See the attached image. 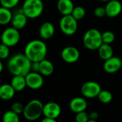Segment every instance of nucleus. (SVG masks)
<instances>
[{"label":"nucleus","instance_id":"nucleus-6","mask_svg":"<svg viewBox=\"0 0 122 122\" xmlns=\"http://www.w3.org/2000/svg\"><path fill=\"white\" fill-rule=\"evenodd\" d=\"M20 40V34L19 30L13 27L6 28L1 35L2 43L7 45L8 47H14L18 44Z\"/></svg>","mask_w":122,"mask_h":122},{"label":"nucleus","instance_id":"nucleus-25","mask_svg":"<svg viewBox=\"0 0 122 122\" xmlns=\"http://www.w3.org/2000/svg\"><path fill=\"white\" fill-rule=\"evenodd\" d=\"M86 10L81 7V6H77V7H75L73 12H72V14L71 15L77 20V21H79V20H81L82 19H83L86 16Z\"/></svg>","mask_w":122,"mask_h":122},{"label":"nucleus","instance_id":"nucleus-34","mask_svg":"<svg viewBox=\"0 0 122 122\" xmlns=\"http://www.w3.org/2000/svg\"><path fill=\"white\" fill-rule=\"evenodd\" d=\"M41 122H57V120L55 118H47L45 117V118H43Z\"/></svg>","mask_w":122,"mask_h":122},{"label":"nucleus","instance_id":"nucleus-21","mask_svg":"<svg viewBox=\"0 0 122 122\" xmlns=\"http://www.w3.org/2000/svg\"><path fill=\"white\" fill-rule=\"evenodd\" d=\"M98 52L99 57L104 61L113 57V50L112 47L110 44L106 43H103L98 49Z\"/></svg>","mask_w":122,"mask_h":122},{"label":"nucleus","instance_id":"nucleus-10","mask_svg":"<svg viewBox=\"0 0 122 122\" xmlns=\"http://www.w3.org/2000/svg\"><path fill=\"white\" fill-rule=\"evenodd\" d=\"M80 57L79 50L73 46H68L61 52V58L67 63H74Z\"/></svg>","mask_w":122,"mask_h":122},{"label":"nucleus","instance_id":"nucleus-23","mask_svg":"<svg viewBox=\"0 0 122 122\" xmlns=\"http://www.w3.org/2000/svg\"><path fill=\"white\" fill-rule=\"evenodd\" d=\"M2 122H20L19 114L16 113L12 110H9L4 113Z\"/></svg>","mask_w":122,"mask_h":122},{"label":"nucleus","instance_id":"nucleus-36","mask_svg":"<svg viewBox=\"0 0 122 122\" xmlns=\"http://www.w3.org/2000/svg\"><path fill=\"white\" fill-rule=\"evenodd\" d=\"M87 122H98L97 120H93V119H89Z\"/></svg>","mask_w":122,"mask_h":122},{"label":"nucleus","instance_id":"nucleus-9","mask_svg":"<svg viewBox=\"0 0 122 122\" xmlns=\"http://www.w3.org/2000/svg\"><path fill=\"white\" fill-rule=\"evenodd\" d=\"M43 76L40 73L30 71L26 76L27 86L33 90H37L42 87L44 84Z\"/></svg>","mask_w":122,"mask_h":122},{"label":"nucleus","instance_id":"nucleus-5","mask_svg":"<svg viewBox=\"0 0 122 122\" xmlns=\"http://www.w3.org/2000/svg\"><path fill=\"white\" fill-rule=\"evenodd\" d=\"M43 103L38 99H32L25 106L23 116L30 121L38 119L43 112Z\"/></svg>","mask_w":122,"mask_h":122},{"label":"nucleus","instance_id":"nucleus-29","mask_svg":"<svg viewBox=\"0 0 122 122\" xmlns=\"http://www.w3.org/2000/svg\"><path fill=\"white\" fill-rule=\"evenodd\" d=\"M89 119V114L86 111L77 113L75 118L76 122H87Z\"/></svg>","mask_w":122,"mask_h":122},{"label":"nucleus","instance_id":"nucleus-4","mask_svg":"<svg viewBox=\"0 0 122 122\" xmlns=\"http://www.w3.org/2000/svg\"><path fill=\"white\" fill-rule=\"evenodd\" d=\"M84 46L91 50H98L103 44L102 33L95 28L90 29L86 32L83 37Z\"/></svg>","mask_w":122,"mask_h":122},{"label":"nucleus","instance_id":"nucleus-18","mask_svg":"<svg viewBox=\"0 0 122 122\" xmlns=\"http://www.w3.org/2000/svg\"><path fill=\"white\" fill-rule=\"evenodd\" d=\"M15 92L11 84L5 83L0 86V98L4 101L11 100L15 96Z\"/></svg>","mask_w":122,"mask_h":122},{"label":"nucleus","instance_id":"nucleus-14","mask_svg":"<svg viewBox=\"0 0 122 122\" xmlns=\"http://www.w3.org/2000/svg\"><path fill=\"white\" fill-rule=\"evenodd\" d=\"M87 106H88V103H87L86 100L82 97L73 98L70 101V103H69L70 109L76 113L86 111V109L87 108Z\"/></svg>","mask_w":122,"mask_h":122},{"label":"nucleus","instance_id":"nucleus-24","mask_svg":"<svg viewBox=\"0 0 122 122\" xmlns=\"http://www.w3.org/2000/svg\"><path fill=\"white\" fill-rule=\"evenodd\" d=\"M97 98H98V100L101 103L107 104V103H109L111 102V101L113 99V96L110 91H108L107 90H101Z\"/></svg>","mask_w":122,"mask_h":122},{"label":"nucleus","instance_id":"nucleus-13","mask_svg":"<svg viewBox=\"0 0 122 122\" xmlns=\"http://www.w3.org/2000/svg\"><path fill=\"white\" fill-rule=\"evenodd\" d=\"M106 16L111 18L119 15L122 11V5L118 0H110L105 6Z\"/></svg>","mask_w":122,"mask_h":122},{"label":"nucleus","instance_id":"nucleus-19","mask_svg":"<svg viewBox=\"0 0 122 122\" xmlns=\"http://www.w3.org/2000/svg\"><path fill=\"white\" fill-rule=\"evenodd\" d=\"M10 84L15 90L16 92L23 91L27 87V82L25 76H14Z\"/></svg>","mask_w":122,"mask_h":122},{"label":"nucleus","instance_id":"nucleus-33","mask_svg":"<svg viewBox=\"0 0 122 122\" xmlns=\"http://www.w3.org/2000/svg\"><path fill=\"white\" fill-rule=\"evenodd\" d=\"M89 114V118L90 119H93V120H97L99 115H98V113L96 111H91Z\"/></svg>","mask_w":122,"mask_h":122},{"label":"nucleus","instance_id":"nucleus-32","mask_svg":"<svg viewBox=\"0 0 122 122\" xmlns=\"http://www.w3.org/2000/svg\"><path fill=\"white\" fill-rule=\"evenodd\" d=\"M31 71L39 73V71H40V62H32Z\"/></svg>","mask_w":122,"mask_h":122},{"label":"nucleus","instance_id":"nucleus-2","mask_svg":"<svg viewBox=\"0 0 122 122\" xmlns=\"http://www.w3.org/2000/svg\"><path fill=\"white\" fill-rule=\"evenodd\" d=\"M47 53V47L45 42L40 40L30 41L25 46L24 54L31 62H40L45 59Z\"/></svg>","mask_w":122,"mask_h":122},{"label":"nucleus","instance_id":"nucleus-17","mask_svg":"<svg viewBox=\"0 0 122 122\" xmlns=\"http://www.w3.org/2000/svg\"><path fill=\"white\" fill-rule=\"evenodd\" d=\"M55 26L50 22H45L42 24L39 30V34L42 40L51 38L55 33Z\"/></svg>","mask_w":122,"mask_h":122},{"label":"nucleus","instance_id":"nucleus-12","mask_svg":"<svg viewBox=\"0 0 122 122\" xmlns=\"http://www.w3.org/2000/svg\"><path fill=\"white\" fill-rule=\"evenodd\" d=\"M122 60L118 57H111L104 61L103 70L108 73H115L121 69Z\"/></svg>","mask_w":122,"mask_h":122},{"label":"nucleus","instance_id":"nucleus-8","mask_svg":"<svg viewBox=\"0 0 122 122\" xmlns=\"http://www.w3.org/2000/svg\"><path fill=\"white\" fill-rule=\"evenodd\" d=\"M101 90V86L97 82L87 81L82 85L81 92L85 98H93L98 97Z\"/></svg>","mask_w":122,"mask_h":122},{"label":"nucleus","instance_id":"nucleus-28","mask_svg":"<svg viewBox=\"0 0 122 122\" xmlns=\"http://www.w3.org/2000/svg\"><path fill=\"white\" fill-rule=\"evenodd\" d=\"M10 54V47L1 43L0 44V60H5L8 58Z\"/></svg>","mask_w":122,"mask_h":122},{"label":"nucleus","instance_id":"nucleus-7","mask_svg":"<svg viewBox=\"0 0 122 122\" xmlns=\"http://www.w3.org/2000/svg\"><path fill=\"white\" fill-rule=\"evenodd\" d=\"M60 29L66 35H73L78 30V21L71 15H65L60 20Z\"/></svg>","mask_w":122,"mask_h":122},{"label":"nucleus","instance_id":"nucleus-20","mask_svg":"<svg viewBox=\"0 0 122 122\" xmlns=\"http://www.w3.org/2000/svg\"><path fill=\"white\" fill-rule=\"evenodd\" d=\"M54 72V66L50 60L44 59L40 62L39 73L43 76H50Z\"/></svg>","mask_w":122,"mask_h":122},{"label":"nucleus","instance_id":"nucleus-35","mask_svg":"<svg viewBox=\"0 0 122 122\" xmlns=\"http://www.w3.org/2000/svg\"><path fill=\"white\" fill-rule=\"evenodd\" d=\"M2 71H3V63L1 61V60H0V73L2 72Z\"/></svg>","mask_w":122,"mask_h":122},{"label":"nucleus","instance_id":"nucleus-37","mask_svg":"<svg viewBox=\"0 0 122 122\" xmlns=\"http://www.w3.org/2000/svg\"><path fill=\"white\" fill-rule=\"evenodd\" d=\"M100 1H101L103 2H108V1H110V0H100Z\"/></svg>","mask_w":122,"mask_h":122},{"label":"nucleus","instance_id":"nucleus-26","mask_svg":"<svg viewBox=\"0 0 122 122\" xmlns=\"http://www.w3.org/2000/svg\"><path fill=\"white\" fill-rule=\"evenodd\" d=\"M115 40V35L113 32L111 31H106L102 33V40L103 43H106V44H111Z\"/></svg>","mask_w":122,"mask_h":122},{"label":"nucleus","instance_id":"nucleus-38","mask_svg":"<svg viewBox=\"0 0 122 122\" xmlns=\"http://www.w3.org/2000/svg\"><path fill=\"white\" fill-rule=\"evenodd\" d=\"M121 69H122V65H121Z\"/></svg>","mask_w":122,"mask_h":122},{"label":"nucleus","instance_id":"nucleus-22","mask_svg":"<svg viewBox=\"0 0 122 122\" xmlns=\"http://www.w3.org/2000/svg\"><path fill=\"white\" fill-rule=\"evenodd\" d=\"M13 15L10 9L0 7V25H7L12 21Z\"/></svg>","mask_w":122,"mask_h":122},{"label":"nucleus","instance_id":"nucleus-3","mask_svg":"<svg viewBox=\"0 0 122 122\" xmlns=\"http://www.w3.org/2000/svg\"><path fill=\"white\" fill-rule=\"evenodd\" d=\"M22 10L28 19H36L42 14L44 4L42 0H25Z\"/></svg>","mask_w":122,"mask_h":122},{"label":"nucleus","instance_id":"nucleus-30","mask_svg":"<svg viewBox=\"0 0 122 122\" xmlns=\"http://www.w3.org/2000/svg\"><path fill=\"white\" fill-rule=\"evenodd\" d=\"M24 108H25V106H23L22 103H21L20 102H15L12 105V109L11 110H12L14 112H15L16 113L20 115L21 113H23Z\"/></svg>","mask_w":122,"mask_h":122},{"label":"nucleus","instance_id":"nucleus-1","mask_svg":"<svg viewBox=\"0 0 122 122\" xmlns=\"http://www.w3.org/2000/svg\"><path fill=\"white\" fill-rule=\"evenodd\" d=\"M32 62L25 54H16L7 63L8 71L13 76H26L31 71Z\"/></svg>","mask_w":122,"mask_h":122},{"label":"nucleus","instance_id":"nucleus-15","mask_svg":"<svg viewBox=\"0 0 122 122\" xmlns=\"http://www.w3.org/2000/svg\"><path fill=\"white\" fill-rule=\"evenodd\" d=\"M27 17L24 14V12H22V10H21L20 12L15 13V15H13L11 23H12V26L17 30H22L23 29L27 23Z\"/></svg>","mask_w":122,"mask_h":122},{"label":"nucleus","instance_id":"nucleus-31","mask_svg":"<svg viewBox=\"0 0 122 122\" xmlns=\"http://www.w3.org/2000/svg\"><path fill=\"white\" fill-rule=\"evenodd\" d=\"M93 14L98 18H102L104 16H106L105 7H96L94 10Z\"/></svg>","mask_w":122,"mask_h":122},{"label":"nucleus","instance_id":"nucleus-16","mask_svg":"<svg viewBox=\"0 0 122 122\" xmlns=\"http://www.w3.org/2000/svg\"><path fill=\"white\" fill-rule=\"evenodd\" d=\"M57 7L59 12L65 16L71 15L75 7L72 0H58Z\"/></svg>","mask_w":122,"mask_h":122},{"label":"nucleus","instance_id":"nucleus-27","mask_svg":"<svg viewBox=\"0 0 122 122\" xmlns=\"http://www.w3.org/2000/svg\"><path fill=\"white\" fill-rule=\"evenodd\" d=\"M20 2V0H0V5L2 7L11 10L16 7Z\"/></svg>","mask_w":122,"mask_h":122},{"label":"nucleus","instance_id":"nucleus-11","mask_svg":"<svg viewBox=\"0 0 122 122\" xmlns=\"http://www.w3.org/2000/svg\"><path fill=\"white\" fill-rule=\"evenodd\" d=\"M60 113H61V107L56 102L50 101L45 103L43 106L42 114L45 116V117L56 119L60 116Z\"/></svg>","mask_w":122,"mask_h":122}]
</instances>
